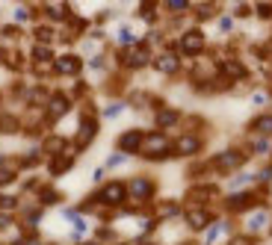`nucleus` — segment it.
Instances as JSON below:
<instances>
[{
  "mask_svg": "<svg viewBox=\"0 0 272 245\" xmlns=\"http://www.w3.org/2000/svg\"><path fill=\"white\" fill-rule=\"evenodd\" d=\"M189 195H192V201H210L216 195V186H195Z\"/></svg>",
  "mask_w": 272,
  "mask_h": 245,
  "instance_id": "b1692460",
  "label": "nucleus"
},
{
  "mask_svg": "<svg viewBox=\"0 0 272 245\" xmlns=\"http://www.w3.org/2000/svg\"><path fill=\"white\" fill-rule=\"evenodd\" d=\"M142 245H157V242H142Z\"/></svg>",
  "mask_w": 272,
  "mask_h": 245,
  "instance_id": "49530a36",
  "label": "nucleus"
},
{
  "mask_svg": "<svg viewBox=\"0 0 272 245\" xmlns=\"http://www.w3.org/2000/svg\"><path fill=\"white\" fill-rule=\"evenodd\" d=\"M128 195L133 201H151V195H154V183L148 180V177H133L128 183Z\"/></svg>",
  "mask_w": 272,
  "mask_h": 245,
  "instance_id": "423d86ee",
  "label": "nucleus"
},
{
  "mask_svg": "<svg viewBox=\"0 0 272 245\" xmlns=\"http://www.w3.org/2000/svg\"><path fill=\"white\" fill-rule=\"evenodd\" d=\"M213 222V216L204 207H192V210L187 213V224L192 228V231H204V228H210Z\"/></svg>",
  "mask_w": 272,
  "mask_h": 245,
  "instance_id": "f8f14e48",
  "label": "nucleus"
},
{
  "mask_svg": "<svg viewBox=\"0 0 272 245\" xmlns=\"http://www.w3.org/2000/svg\"><path fill=\"white\" fill-rule=\"evenodd\" d=\"M15 177H18V172L12 165H0V186H9Z\"/></svg>",
  "mask_w": 272,
  "mask_h": 245,
  "instance_id": "bb28decb",
  "label": "nucleus"
},
{
  "mask_svg": "<svg viewBox=\"0 0 272 245\" xmlns=\"http://www.w3.org/2000/svg\"><path fill=\"white\" fill-rule=\"evenodd\" d=\"M9 224H12V219H9V216H6V213H0V231H6Z\"/></svg>",
  "mask_w": 272,
  "mask_h": 245,
  "instance_id": "ea45409f",
  "label": "nucleus"
},
{
  "mask_svg": "<svg viewBox=\"0 0 272 245\" xmlns=\"http://www.w3.org/2000/svg\"><path fill=\"white\" fill-rule=\"evenodd\" d=\"M118 59L124 68H145L151 62V53H148V47H128V50H121Z\"/></svg>",
  "mask_w": 272,
  "mask_h": 245,
  "instance_id": "39448f33",
  "label": "nucleus"
},
{
  "mask_svg": "<svg viewBox=\"0 0 272 245\" xmlns=\"http://www.w3.org/2000/svg\"><path fill=\"white\" fill-rule=\"evenodd\" d=\"M177 47H180V53H187V56H198L201 50H204V33H201V30H187V33L180 35Z\"/></svg>",
  "mask_w": 272,
  "mask_h": 245,
  "instance_id": "20e7f679",
  "label": "nucleus"
},
{
  "mask_svg": "<svg viewBox=\"0 0 272 245\" xmlns=\"http://www.w3.org/2000/svg\"><path fill=\"white\" fill-rule=\"evenodd\" d=\"M30 101H33V104H45V106H47V101H50V92L39 86V89H33V92H30Z\"/></svg>",
  "mask_w": 272,
  "mask_h": 245,
  "instance_id": "cd10ccee",
  "label": "nucleus"
},
{
  "mask_svg": "<svg viewBox=\"0 0 272 245\" xmlns=\"http://www.w3.org/2000/svg\"><path fill=\"white\" fill-rule=\"evenodd\" d=\"M33 35H35V42H39V45H50L57 33H53L50 27H35V30H33Z\"/></svg>",
  "mask_w": 272,
  "mask_h": 245,
  "instance_id": "393cba45",
  "label": "nucleus"
},
{
  "mask_svg": "<svg viewBox=\"0 0 272 245\" xmlns=\"http://www.w3.org/2000/svg\"><path fill=\"white\" fill-rule=\"evenodd\" d=\"M3 35H9V39H15V35H18V27H3Z\"/></svg>",
  "mask_w": 272,
  "mask_h": 245,
  "instance_id": "c03bdc74",
  "label": "nucleus"
},
{
  "mask_svg": "<svg viewBox=\"0 0 272 245\" xmlns=\"http://www.w3.org/2000/svg\"><path fill=\"white\" fill-rule=\"evenodd\" d=\"M80 68H83V62L74 53H62V56L53 59V71L62 74V77H74V74H80Z\"/></svg>",
  "mask_w": 272,
  "mask_h": 245,
  "instance_id": "0eeeda50",
  "label": "nucleus"
},
{
  "mask_svg": "<svg viewBox=\"0 0 272 245\" xmlns=\"http://www.w3.org/2000/svg\"><path fill=\"white\" fill-rule=\"evenodd\" d=\"M121 163H124V154H116V157H110L106 165H121Z\"/></svg>",
  "mask_w": 272,
  "mask_h": 245,
  "instance_id": "79ce46f5",
  "label": "nucleus"
},
{
  "mask_svg": "<svg viewBox=\"0 0 272 245\" xmlns=\"http://www.w3.org/2000/svg\"><path fill=\"white\" fill-rule=\"evenodd\" d=\"M0 62H6V50L3 47H0Z\"/></svg>",
  "mask_w": 272,
  "mask_h": 245,
  "instance_id": "a18cd8bd",
  "label": "nucleus"
},
{
  "mask_svg": "<svg viewBox=\"0 0 272 245\" xmlns=\"http://www.w3.org/2000/svg\"><path fill=\"white\" fill-rule=\"evenodd\" d=\"M177 213H180V207H177L175 201H163V204L157 207V216H160V219H169V216H177Z\"/></svg>",
  "mask_w": 272,
  "mask_h": 245,
  "instance_id": "a878e982",
  "label": "nucleus"
},
{
  "mask_svg": "<svg viewBox=\"0 0 272 245\" xmlns=\"http://www.w3.org/2000/svg\"><path fill=\"white\" fill-rule=\"evenodd\" d=\"M258 15L260 18H272V3H258Z\"/></svg>",
  "mask_w": 272,
  "mask_h": 245,
  "instance_id": "c9c22d12",
  "label": "nucleus"
},
{
  "mask_svg": "<svg viewBox=\"0 0 272 245\" xmlns=\"http://www.w3.org/2000/svg\"><path fill=\"white\" fill-rule=\"evenodd\" d=\"M243 160H246V154H243V151H234V148H228V151L216 154L210 165L216 168V172H219V175H231V172H237V168L243 165Z\"/></svg>",
  "mask_w": 272,
  "mask_h": 245,
  "instance_id": "f03ea898",
  "label": "nucleus"
},
{
  "mask_svg": "<svg viewBox=\"0 0 272 245\" xmlns=\"http://www.w3.org/2000/svg\"><path fill=\"white\" fill-rule=\"evenodd\" d=\"M0 101H3V95H0Z\"/></svg>",
  "mask_w": 272,
  "mask_h": 245,
  "instance_id": "09e8293b",
  "label": "nucleus"
},
{
  "mask_svg": "<svg viewBox=\"0 0 272 245\" xmlns=\"http://www.w3.org/2000/svg\"><path fill=\"white\" fill-rule=\"evenodd\" d=\"M177 118H180V116H177V109H160V112H157V124H160V127H175V124H177Z\"/></svg>",
  "mask_w": 272,
  "mask_h": 245,
  "instance_id": "6ab92c4d",
  "label": "nucleus"
},
{
  "mask_svg": "<svg viewBox=\"0 0 272 245\" xmlns=\"http://www.w3.org/2000/svg\"><path fill=\"white\" fill-rule=\"evenodd\" d=\"M251 204H255V195H231V198L225 201V207H228V210H246V207H251Z\"/></svg>",
  "mask_w": 272,
  "mask_h": 245,
  "instance_id": "a211bd4d",
  "label": "nucleus"
},
{
  "mask_svg": "<svg viewBox=\"0 0 272 245\" xmlns=\"http://www.w3.org/2000/svg\"><path fill=\"white\" fill-rule=\"evenodd\" d=\"M98 136V121L95 118H83L80 127H77V136H74V145H77V151H83L89 142Z\"/></svg>",
  "mask_w": 272,
  "mask_h": 245,
  "instance_id": "1a4fd4ad",
  "label": "nucleus"
},
{
  "mask_svg": "<svg viewBox=\"0 0 272 245\" xmlns=\"http://www.w3.org/2000/svg\"><path fill=\"white\" fill-rule=\"evenodd\" d=\"M142 154L148 157V160H163L172 154V142L166 133H148L145 139H142Z\"/></svg>",
  "mask_w": 272,
  "mask_h": 245,
  "instance_id": "f257e3e1",
  "label": "nucleus"
},
{
  "mask_svg": "<svg viewBox=\"0 0 272 245\" xmlns=\"http://www.w3.org/2000/svg\"><path fill=\"white\" fill-rule=\"evenodd\" d=\"M116 245H130V242H116Z\"/></svg>",
  "mask_w": 272,
  "mask_h": 245,
  "instance_id": "de8ad7c7",
  "label": "nucleus"
},
{
  "mask_svg": "<svg viewBox=\"0 0 272 245\" xmlns=\"http://www.w3.org/2000/svg\"><path fill=\"white\" fill-rule=\"evenodd\" d=\"M266 222H269V216H266L263 210H258V213H251V216H248L246 228H248V231H260V228H266Z\"/></svg>",
  "mask_w": 272,
  "mask_h": 245,
  "instance_id": "412c9836",
  "label": "nucleus"
},
{
  "mask_svg": "<svg viewBox=\"0 0 272 245\" xmlns=\"http://www.w3.org/2000/svg\"><path fill=\"white\" fill-rule=\"evenodd\" d=\"M33 59L35 62H45V65H53V50L47 45H35L33 47Z\"/></svg>",
  "mask_w": 272,
  "mask_h": 245,
  "instance_id": "aec40b11",
  "label": "nucleus"
},
{
  "mask_svg": "<svg viewBox=\"0 0 272 245\" xmlns=\"http://www.w3.org/2000/svg\"><path fill=\"white\" fill-rule=\"evenodd\" d=\"M50 157H59V154H65V148H68V142L62 139V136H47L45 145H42Z\"/></svg>",
  "mask_w": 272,
  "mask_h": 245,
  "instance_id": "dca6fc26",
  "label": "nucleus"
},
{
  "mask_svg": "<svg viewBox=\"0 0 272 245\" xmlns=\"http://www.w3.org/2000/svg\"><path fill=\"white\" fill-rule=\"evenodd\" d=\"M118 42H121V45H130V42H133V33H130V27H121V33H118Z\"/></svg>",
  "mask_w": 272,
  "mask_h": 245,
  "instance_id": "72a5a7b5",
  "label": "nucleus"
},
{
  "mask_svg": "<svg viewBox=\"0 0 272 245\" xmlns=\"http://www.w3.org/2000/svg\"><path fill=\"white\" fill-rule=\"evenodd\" d=\"M210 15H216V6H213V3H204L198 9V18H210Z\"/></svg>",
  "mask_w": 272,
  "mask_h": 245,
  "instance_id": "f704fd0d",
  "label": "nucleus"
},
{
  "mask_svg": "<svg viewBox=\"0 0 272 245\" xmlns=\"http://www.w3.org/2000/svg\"><path fill=\"white\" fill-rule=\"evenodd\" d=\"M198 148H201V139L198 136H192V133L180 136V139L172 145V151H175L177 157H192V154H198Z\"/></svg>",
  "mask_w": 272,
  "mask_h": 245,
  "instance_id": "9b49d317",
  "label": "nucleus"
},
{
  "mask_svg": "<svg viewBox=\"0 0 272 245\" xmlns=\"http://www.w3.org/2000/svg\"><path fill=\"white\" fill-rule=\"evenodd\" d=\"M47 121H59V118L65 116L71 109V101H68V95H62V92H57V95H50V101H47Z\"/></svg>",
  "mask_w": 272,
  "mask_h": 245,
  "instance_id": "6e6552de",
  "label": "nucleus"
},
{
  "mask_svg": "<svg viewBox=\"0 0 272 245\" xmlns=\"http://www.w3.org/2000/svg\"><path fill=\"white\" fill-rule=\"evenodd\" d=\"M15 18H18V21H27V18H30V9H15Z\"/></svg>",
  "mask_w": 272,
  "mask_h": 245,
  "instance_id": "a19ab883",
  "label": "nucleus"
},
{
  "mask_svg": "<svg viewBox=\"0 0 272 245\" xmlns=\"http://www.w3.org/2000/svg\"><path fill=\"white\" fill-rule=\"evenodd\" d=\"M39 198H42V204H57L59 198H62V195H59L57 189H50V186H45L42 189V195H39Z\"/></svg>",
  "mask_w": 272,
  "mask_h": 245,
  "instance_id": "c85d7f7f",
  "label": "nucleus"
},
{
  "mask_svg": "<svg viewBox=\"0 0 272 245\" xmlns=\"http://www.w3.org/2000/svg\"><path fill=\"white\" fill-rule=\"evenodd\" d=\"M71 165H74V154L71 151L59 154V157H53V163H50V175H65Z\"/></svg>",
  "mask_w": 272,
  "mask_h": 245,
  "instance_id": "4468645a",
  "label": "nucleus"
},
{
  "mask_svg": "<svg viewBox=\"0 0 272 245\" xmlns=\"http://www.w3.org/2000/svg\"><path fill=\"white\" fill-rule=\"evenodd\" d=\"M154 68L160 71V74H177V68H180V59H177L175 53H160V56L154 59Z\"/></svg>",
  "mask_w": 272,
  "mask_h": 245,
  "instance_id": "ddd939ff",
  "label": "nucleus"
},
{
  "mask_svg": "<svg viewBox=\"0 0 272 245\" xmlns=\"http://www.w3.org/2000/svg\"><path fill=\"white\" fill-rule=\"evenodd\" d=\"M21 130V121L15 116H9V112H0V133L3 136H12V133H18Z\"/></svg>",
  "mask_w": 272,
  "mask_h": 245,
  "instance_id": "f3484780",
  "label": "nucleus"
},
{
  "mask_svg": "<svg viewBox=\"0 0 272 245\" xmlns=\"http://www.w3.org/2000/svg\"><path fill=\"white\" fill-rule=\"evenodd\" d=\"M219 33H231V18H222L219 21Z\"/></svg>",
  "mask_w": 272,
  "mask_h": 245,
  "instance_id": "58836bf2",
  "label": "nucleus"
},
{
  "mask_svg": "<svg viewBox=\"0 0 272 245\" xmlns=\"http://www.w3.org/2000/svg\"><path fill=\"white\" fill-rule=\"evenodd\" d=\"M124 106H128V104H124V101H118V104H113V106H110V109H106L104 116H106V118H116L118 112H124Z\"/></svg>",
  "mask_w": 272,
  "mask_h": 245,
  "instance_id": "473e14b6",
  "label": "nucleus"
},
{
  "mask_svg": "<svg viewBox=\"0 0 272 245\" xmlns=\"http://www.w3.org/2000/svg\"><path fill=\"white\" fill-rule=\"evenodd\" d=\"M47 18H53V21H62V18H68V6L65 3H50V6H45Z\"/></svg>",
  "mask_w": 272,
  "mask_h": 245,
  "instance_id": "4be33fe9",
  "label": "nucleus"
},
{
  "mask_svg": "<svg viewBox=\"0 0 272 245\" xmlns=\"http://www.w3.org/2000/svg\"><path fill=\"white\" fill-rule=\"evenodd\" d=\"M124 198H128V183H121V180H110L98 192V201L106 204V207H118V204H124Z\"/></svg>",
  "mask_w": 272,
  "mask_h": 245,
  "instance_id": "7ed1b4c3",
  "label": "nucleus"
},
{
  "mask_svg": "<svg viewBox=\"0 0 272 245\" xmlns=\"http://www.w3.org/2000/svg\"><path fill=\"white\" fill-rule=\"evenodd\" d=\"M255 151H258V154H269V142H266V139H260L258 145H255Z\"/></svg>",
  "mask_w": 272,
  "mask_h": 245,
  "instance_id": "4c0bfd02",
  "label": "nucleus"
},
{
  "mask_svg": "<svg viewBox=\"0 0 272 245\" xmlns=\"http://www.w3.org/2000/svg\"><path fill=\"white\" fill-rule=\"evenodd\" d=\"M15 207H18L15 195H0V210H15Z\"/></svg>",
  "mask_w": 272,
  "mask_h": 245,
  "instance_id": "7c9ffc66",
  "label": "nucleus"
},
{
  "mask_svg": "<svg viewBox=\"0 0 272 245\" xmlns=\"http://www.w3.org/2000/svg\"><path fill=\"white\" fill-rule=\"evenodd\" d=\"M251 127L258 130V133H263V136H272V116H260L251 121Z\"/></svg>",
  "mask_w": 272,
  "mask_h": 245,
  "instance_id": "5701e85b",
  "label": "nucleus"
},
{
  "mask_svg": "<svg viewBox=\"0 0 272 245\" xmlns=\"http://www.w3.org/2000/svg\"><path fill=\"white\" fill-rule=\"evenodd\" d=\"M142 139H145L142 130H128V133L118 136V148H121V154H136L142 151Z\"/></svg>",
  "mask_w": 272,
  "mask_h": 245,
  "instance_id": "9d476101",
  "label": "nucleus"
},
{
  "mask_svg": "<svg viewBox=\"0 0 272 245\" xmlns=\"http://www.w3.org/2000/svg\"><path fill=\"white\" fill-rule=\"evenodd\" d=\"M166 9H169V12H187L189 3H187V0H169V3H166Z\"/></svg>",
  "mask_w": 272,
  "mask_h": 245,
  "instance_id": "2f4dec72",
  "label": "nucleus"
},
{
  "mask_svg": "<svg viewBox=\"0 0 272 245\" xmlns=\"http://www.w3.org/2000/svg\"><path fill=\"white\" fill-rule=\"evenodd\" d=\"M219 71H222L225 77H231V80H243L246 77V68L240 62H234V59H225L222 65H219Z\"/></svg>",
  "mask_w": 272,
  "mask_h": 245,
  "instance_id": "2eb2a0df",
  "label": "nucleus"
},
{
  "mask_svg": "<svg viewBox=\"0 0 272 245\" xmlns=\"http://www.w3.org/2000/svg\"><path fill=\"white\" fill-rule=\"evenodd\" d=\"M228 245H255V242H251V239H246V236H240V239H231Z\"/></svg>",
  "mask_w": 272,
  "mask_h": 245,
  "instance_id": "37998d69",
  "label": "nucleus"
},
{
  "mask_svg": "<svg viewBox=\"0 0 272 245\" xmlns=\"http://www.w3.org/2000/svg\"><path fill=\"white\" fill-rule=\"evenodd\" d=\"M225 228H228L225 222H216V224H213V228H210V234H207V245H213V242H216V239H219V236L225 234Z\"/></svg>",
  "mask_w": 272,
  "mask_h": 245,
  "instance_id": "c756f323",
  "label": "nucleus"
},
{
  "mask_svg": "<svg viewBox=\"0 0 272 245\" xmlns=\"http://www.w3.org/2000/svg\"><path fill=\"white\" fill-rule=\"evenodd\" d=\"M248 180H251V175H240V177H234V180H231V186H243V183H248Z\"/></svg>",
  "mask_w": 272,
  "mask_h": 245,
  "instance_id": "e433bc0d",
  "label": "nucleus"
}]
</instances>
